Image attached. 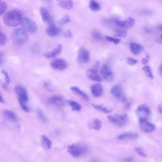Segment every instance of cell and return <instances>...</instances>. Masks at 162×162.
<instances>
[{"label":"cell","mask_w":162,"mask_h":162,"mask_svg":"<svg viewBox=\"0 0 162 162\" xmlns=\"http://www.w3.org/2000/svg\"><path fill=\"white\" fill-rule=\"evenodd\" d=\"M22 15L18 11L12 10L6 13L3 18L4 23L8 27H15L22 22Z\"/></svg>","instance_id":"obj_1"},{"label":"cell","mask_w":162,"mask_h":162,"mask_svg":"<svg viewBox=\"0 0 162 162\" xmlns=\"http://www.w3.org/2000/svg\"><path fill=\"white\" fill-rule=\"evenodd\" d=\"M12 42L15 44L21 46L26 43L28 40V35L26 31L22 29H15L12 31L11 34Z\"/></svg>","instance_id":"obj_2"},{"label":"cell","mask_w":162,"mask_h":162,"mask_svg":"<svg viewBox=\"0 0 162 162\" xmlns=\"http://www.w3.org/2000/svg\"><path fill=\"white\" fill-rule=\"evenodd\" d=\"M15 90L18 95V103L21 108L25 112H29L30 111V108L27 105V103L28 101V94L27 91L21 86H17Z\"/></svg>","instance_id":"obj_3"},{"label":"cell","mask_w":162,"mask_h":162,"mask_svg":"<svg viewBox=\"0 0 162 162\" xmlns=\"http://www.w3.org/2000/svg\"><path fill=\"white\" fill-rule=\"evenodd\" d=\"M87 147L82 145L73 144L68 146V152L72 155V157L75 158L82 156V155L87 153Z\"/></svg>","instance_id":"obj_4"},{"label":"cell","mask_w":162,"mask_h":162,"mask_svg":"<svg viewBox=\"0 0 162 162\" xmlns=\"http://www.w3.org/2000/svg\"><path fill=\"white\" fill-rule=\"evenodd\" d=\"M108 118L110 122L119 127L125 125L128 122V116L126 114H116L114 115H110L108 116Z\"/></svg>","instance_id":"obj_5"},{"label":"cell","mask_w":162,"mask_h":162,"mask_svg":"<svg viewBox=\"0 0 162 162\" xmlns=\"http://www.w3.org/2000/svg\"><path fill=\"white\" fill-rule=\"evenodd\" d=\"M24 30L30 33H34L37 30V25L35 22L29 18H24L21 22Z\"/></svg>","instance_id":"obj_6"},{"label":"cell","mask_w":162,"mask_h":162,"mask_svg":"<svg viewBox=\"0 0 162 162\" xmlns=\"http://www.w3.org/2000/svg\"><path fill=\"white\" fill-rule=\"evenodd\" d=\"M136 114L138 116L139 119H146L149 118L151 114V110L147 105H141L135 110Z\"/></svg>","instance_id":"obj_7"},{"label":"cell","mask_w":162,"mask_h":162,"mask_svg":"<svg viewBox=\"0 0 162 162\" xmlns=\"http://www.w3.org/2000/svg\"><path fill=\"white\" fill-rule=\"evenodd\" d=\"M139 124L141 130L145 133H151L155 129V125L146 119H139Z\"/></svg>","instance_id":"obj_8"},{"label":"cell","mask_w":162,"mask_h":162,"mask_svg":"<svg viewBox=\"0 0 162 162\" xmlns=\"http://www.w3.org/2000/svg\"><path fill=\"white\" fill-rule=\"evenodd\" d=\"M50 65L55 70H63L67 67L68 63L65 60L58 58V59L51 61L50 63Z\"/></svg>","instance_id":"obj_9"},{"label":"cell","mask_w":162,"mask_h":162,"mask_svg":"<svg viewBox=\"0 0 162 162\" xmlns=\"http://www.w3.org/2000/svg\"><path fill=\"white\" fill-rule=\"evenodd\" d=\"M78 59L81 63H87L90 60L89 51L84 47H81L78 51Z\"/></svg>","instance_id":"obj_10"},{"label":"cell","mask_w":162,"mask_h":162,"mask_svg":"<svg viewBox=\"0 0 162 162\" xmlns=\"http://www.w3.org/2000/svg\"><path fill=\"white\" fill-rule=\"evenodd\" d=\"M48 103L51 105L58 107H62L65 105V101L63 97L58 95L50 97L48 99Z\"/></svg>","instance_id":"obj_11"},{"label":"cell","mask_w":162,"mask_h":162,"mask_svg":"<svg viewBox=\"0 0 162 162\" xmlns=\"http://www.w3.org/2000/svg\"><path fill=\"white\" fill-rule=\"evenodd\" d=\"M115 24L116 25H118L119 27L121 28H125V29H130L132 28L134 26V25L135 24V20L133 18L129 17L126 20L124 21H116L115 22Z\"/></svg>","instance_id":"obj_12"},{"label":"cell","mask_w":162,"mask_h":162,"mask_svg":"<svg viewBox=\"0 0 162 162\" xmlns=\"http://www.w3.org/2000/svg\"><path fill=\"white\" fill-rule=\"evenodd\" d=\"M40 13H41L43 21L45 24H46L49 25H53V21L52 17H51L50 14L47 10V9H46L44 7H41L40 8Z\"/></svg>","instance_id":"obj_13"},{"label":"cell","mask_w":162,"mask_h":162,"mask_svg":"<svg viewBox=\"0 0 162 162\" xmlns=\"http://www.w3.org/2000/svg\"><path fill=\"white\" fill-rule=\"evenodd\" d=\"M87 77L91 80L96 82H101L102 78L100 74L98 73V70L94 68H91L87 71Z\"/></svg>","instance_id":"obj_14"},{"label":"cell","mask_w":162,"mask_h":162,"mask_svg":"<svg viewBox=\"0 0 162 162\" xmlns=\"http://www.w3.org/2000/svg\"><path fill=\"white\" fill-rule=\"evenodd\" d=\"M100 74L101 78H104L105 79H110L113 75L112 69L107 65H103L100 69Z\"/></svg>","instance_id":"obj_15"},{"label":"cell","mask_w":162,"mask_h":162,"mask_svg":"<svg viewBox=\"0 0 162 162\" xmlns=\"http://www.w3.org/2000/svg\"><path fill=\"white\" fill-rule=\"evenodd\" d=\"M110 92L113 94L114 97L117 99H122L123 97V89L120 84H116L113 86L110 90Z\"/></svg>","instance_id":"obj_16"},{"label":"cell","mask_w":162,"mask_h":162,"mask_svg":"<svg viewBox=\"0 0 162 162\" xmlns=\"http://www.w3.org/2000/svg\"><path fill=\"white\" fill-rule=\"evenodd\" d=\"M91 90L93 95L94 97H96V98L101 96L103 92V86L100 84H94V85L91 87Z\"/></svg>","instance_id":"obj_17"},{"label":"cell","mask_w":162,"mask_h":162,"mask_svg":"<svg viewBox=\"0 0 162 162\" xmlns=\"http://www.w3.org/2000/svg\"><path fill=\"white\" fill-rule=\"evenodd\" d=\"M62 49V45L59 44V45H58L56 48H54L53 50L44 53V56L47 58H53L55 57L56 55H58V54H60L61 53Z\"/></svg>","instance_id":"obj_18"},{"label":"cell","mask_w":162,"mask_h":162,"mask_svg":"<svg viewBox=\"0 0 162 162\" xmlns=\"http://www.w3.org/2000/svg\"><path fill=\"white\" fill-rule=\"evenodd\" d=\"M139 135L137 133L134 132H125L119 135L117 138L119 140L123 141L126 139H135L138 138Z\"/></svg>","instance_id":"obj_19"},{"label":"cell","mask_w":162,"mask_h":162,"mask_svg":"<svg viewBox=\"0 0 162 162\" xmlns=\"http://www.w3.org/2000/svg\"><path fill=\"white\" fill-rule=\"evenodd\" d=\"M130 49L134 55H138L142 52V51L143 50V46L140 44L132 43L130 44Z\"/></svg>","instance_id":"obj_20"},{"label":"cell","mask_w":162,"mask_h":162,"mask_svg":"<svg viewBox=\"0 0 162 162\" xmlns=\"http://www.w3.org/2000/svg\"><path fill=\"white\" fill-rule=\"evenodd\" d=\"M3 113L4 115L6 116V118L8 119L11 122L16 123L18 121V119L17 115L12 111H10V110H5Z\"/></svg>","instance_id":"obj_21"},{"label":"cell","mask_w":162,"mask_h":162,"mask_svg":"<svg viewBox=\"0 0 162 162\" xmlns=\"http://www.w3.org/2000/svg\"><path fill=\"white\" fill-rule=\"evenodd\" d=\"M46 32L48 36L51 37H55L57 36L60 32V29L57 27L55 26L54 25H49L46 29Z\"/></svg>","instance_id":"obj_22"},{"label":"cell","mask_w":162,"mask_h":162,"mask_svg":"<svg viewBox=\"0 0 162 162\" xmlns=\"http://www.w3.org/2000/svg\"><path fill=\"white\" fill-rule=\"evenodd\" d=\"M41 142L42 146L44 149L49 150L52 147V142L51 140L46 135H42L41 137Z\"/></svg>","instance_id":"obj_23"},{"label":"cell","mask_w":162,"mask_h":162,"mask_svg":"<svg viewBox=\"0 0 162 162\" xmlns=\"http://www.w3.org/2000/svg\"><path fill=\"white\" fill-rule=\"evenodd\" d=\"M101 126H102V122L98 119H94V120H93L89 124V127L91 129H94V130L95 131L100 130Z\"/></svg>","instance_id":"obj_24"},{"label":"cell","mask_w":162,"mask_h":162,"mask_svg":"<svg viewBox=\"0 0 162 162\" xmlns=\"http://www.w3.org/2000/svg\"><path fill=\"white\" fill-rule=\"evenodd\" d=\"M58 4L60 7L67 10L72 9L74 6L72 1H59L58 2Z\"/></svg>","instance_id":"obj_25"},{"label":"cell","mask_w":162,"mask_h":162,"mask_svg":"<svg viewBox=\"0 0 162 162\" xmlns=\"http://www.w3.org/2000/svg\"><path fill=\"white\" fill-rule=\"evenodd\" d=\"M70 89L72 91L75 93L77 95H79L80 96H81L82 98H83L84 100H89V97L88 96L84 93L83 92L82 90H81L79 87H77L76 86H74V87H72L70 88Z\"/></svg>","instance_id":"obj_26"},{"label":"cell","mask_w":162,"mask_h":162,"mask_svg":"<svg viewBox=\"0 0 162 162\" xmlns=\"http://www.w3.org/2000/svg\"><path fill=\"white\" fill-rule=\"evenodd\" d=\"M92 106L95 110H98V111H99L100 112L104 113L106 114L112 113V110L108 109V108H106L104 106H102L100 105H96V104H92Z\"/></svg>","instance_id":"obj_27"},{"label":"cell","mask_w":162,"mask_h":162,"mask_svg":"<svg viewBox=\"0 0 162 162\" xmlns=\"http://www.w3.org/2000/svg\"><path fill=\"white\" fill-rule=\"evenodd\" d=\"M68 103L70 105V106L72 108V110H73V111H75V112L81 111L82 106L80 104H79L78 103H77L73 100H69L68 101Z\"/></svg>","instance_id":"obj_28"},{"label":"cell","mask_w":162,"mask_h":162,"mask_svg":"<svg viewBox=\"0 0 162 162\" xmlns=\"http://www.w3.org/2000/svg\"><path fill=\"white\" fill-rule=\"evenodd\" d=\"M89 9L93 11H98L101 10L100 5L96 2L91 1L89 4Z\"/></svg>","instance_id":"obj_29"},{"label":"cell","mask_w":162,"mask_h":162,"mask_svg":"<svg viewBox=\"0 0 162 162\" xmlns=\"http://www.w3.org/2000/svg\"><path fill=\"white\" fill-rule=\"evenodd\" d=\"M142 70H143L144 72L145 73L146 75L149 77V78L151 79H154V76L152 72V70L150 68V66L148 65H145L143 67H142Z\"/></svg>","instance_id":"obj_30"},{"label":"cell","mask_w":162,"mask_h":162,"mask_svg":"<svg viewBox=\"0 0 162 162\" xmlns=\"http://www.w3.org/2000/svg\"><path fill=\"white\" fill-rule=\"evenodd\" d=\"M155 41L157 43L161 44V25H158L157 27V33L155 36Z\"/></svg>","instance_id":"obj_31"},{"label":"cell","mask_w":162,"mask_h":162,"mask_svg":"<svg viewBox=\"0 0 162 162\" xmlns=\"http://www.w3.org/2000/svg\"><path fill=\"white\" fill-rule=\"evenodd\" d=\"M37 116H39V118H40V119L43 121V122H48V119L47 118V116L46 115H45L43 112L42 111V110H38L37 111Z\"/></svg>","instance_id":"obj_32"},{"label":"cell","mask_w":162,"mask_h":162,"mask_svg":"<svg viewBox=\"0 0 162 162\" xmlns=\"http://www.w3.org/2000/svg\"><path fill=\"white\" fill-rule=\"evenodd\" d=\"M71 21V19L70 18V17L68 15H65L60 20L58 21V24L62 25L64 24H66L68 22H70Z\"/></svg>","instance_id":"obj_33"},{"label":"cell","mask_w":162,"mask_h":162,"mask_svg":"<svg viewBox=\"0 0 162 162\" xmlns=\"http://www.w3.org/2000/svg\"><path fill=\"white\" fill-rule=\"evenodd\" d=\"M105 40L110 42V43H112L115 44H118L120 42V39H118V38H116V37H111V36H106L105 37Z\"/></svg>","instance_id":"obj_34"},{"label":"cell","mask_w":162,"mask_h":162,"mask_svg":"<svg viewBox=\"0 0 162 162\" xmlns=\"http://www.w3.org/2000/svg\"><path fill=\"white\" fill-rule=\"evenodd\" d=\"M115 35L120 37H125L127 35V32L124 29H116L115 30Z\"/></svg>","instance_id":"obj_35"},{"label":"cell","mask_w":162,"mask_h":162,"mask_svg":"<svg viewBox=\"0 0 162 162\" xmlns=\"http://www.w3.org/2000/svg\"><path fill=\"white\" fill-rule=\"evenodd\" d=\"M92 37H93L94 40L96 41H101L103 40L101 34L97 30H94L92 32Z\"/></svg>","instance_id":"obj_36"},{"label":"cell","mask_w":162,"mask_h":162,"mask_svg":"<svg viewBox=\"0 0 162 162\" xmlns=\"http://www.w3.org/2000/svg\"><path fill=\"white\" fill-rule=\"evenodd\" d=\"M7 8V5L4 2L0 1V15H3Z\"/></svg>","instance_id":"obj_37"},{"label":"cell","mask_w":162,"mask_h":162,"mask_svg":"<svg viewBox=\"0 0 162 162\" xmlns=\"http://www.w3.org/2000/svg\"><path fill=\"white\" fill-rule=\"evenodd\" d=\"M135 150L136 152H137V153L139 155H140V156L143 157H147V154H146L145 151H144V150L142 148L137 147V148H135Z\"/></svg>","instance_id":"obj_38"},{"label":"cell","mask_w":162,"mask_h":162,"mask_svg":"<svg viewBox=\"0 0 162 162\" xmlns=\"http://www.w3.org/2000/svg\"><path fill=\"white\" fill-rule=\"evenodd\" d=\"M2 74H3V75H5V86H7L10 82V77L8 76V74H7V72H5V70H2Z\"/></svg>","instance_id":"obj_39"},{"label":"cell","mask_w":162,"mask_h":162,"mask_svg":"<svg viewBox=\"0 0 162 162\" xmlns=\"http://www.w3.org/2000/svg\"><path fill=\"white\" fill-rule=\"evenodd\" d=\"M127 62L129 65H130L131 66L135 65V64L138 63V60L136 59H134V58H127Z\"/></svg>","instance_id":"obj_40"},{"label":"cell","mask_w":162,"mask_h":162,"mask_svg":"<svg viewBox=\"0 0 162 162\" xmlns=\"http://www.w3.org/2000/svg\"><path fill=\"white\" fill-rule=\"evenodd\" d=\"M6 43L5 36L0 32V46H3Z\"/></svg>","instance_id":"obj_41"},{"label":"cell","mask_w":162,"mask_h":162,"mask_svg":"<svg viewBox=\"0 0 162 162\" xmlns=\"http://www.w3.org/2000/svg\"><path fill=\"white\" fill-rule=\"evenodd\" d=\"M149 60H150V56H149L148 55H146V57L143 58L141 60V63L145 65H146V64L148 63L149 62Z\"/></svg>","instance_id":"obj_42"},{"label":"cell","mask_w":162,"mask_h":162,"mask_svg":"<svg viewBox=\"0 0 162 162\" xmlns=\"http://www.w3.org/2000/svg\"><path fill=\"white\" fill-rule=\"evenodd\" d=\"M63 35H64V37H65L66 38H68V39H70V38H71L72 37V32H71V31L69 30H66L65 32Z\"/></svg>","instance_id":"obj_43"},{"label":"cell","mask_w":162,"mask_h":162,"mask_svg":"<svg viewBox=\"0 0 162 162\" xmlns=\"http://www.w3.org/2000/svg\"><path fill=\"white\" fill-rule=\"evenodd\" d=\"M132 160H133V159L131 157H127V158H125L123 160V161H125V162H132Z\"/></svg>","instance_id":"obj_44"},{"label":"cell","mask_w":162,"mask_h":162,"mask_svg":"<svg viewBox=\"0 0 162 162\" xmlns=\"http://www.w3.org/2000/svg\"><path fill=\"white\" fill-rule=\"evenodd\" d=\"M3 102H4L3 98H2V95H1V94H0V103H3Z\"/></svg>","instance_id":"obj_45"},{"label":"cell","mask_w":162,"mask_h":162,"mask_svg":"<svg viewBox=\"0 0 162 162\" xmlns=\"http://www.w3.org/2000/svg\"><path fill=\"white\" fill-rule=\"evenodd\" d=\"M158 110H159V112L160 113H161V105L160 104L158 106Z\"/></svg>","instance_id":"obj_46"},{"label":"cell","mask_w":162,"mask_h":162,"mask_svg":"<svg viewBox=\"0 0 162 162\" xmlns=\"http://www.w3.org/2000/svg\"><path fill=\"white\" fill-rule=\"evenodd\" d=\"M161 65L160 66V74H161Z\"/></svg>","instance_id":"obj_47"}]
</instances>
